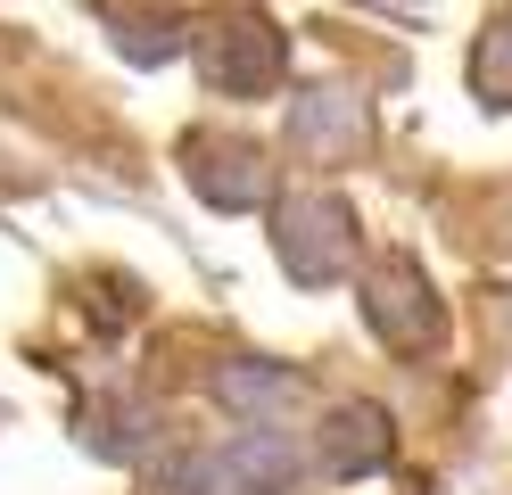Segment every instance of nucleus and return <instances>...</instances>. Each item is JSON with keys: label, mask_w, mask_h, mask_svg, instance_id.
Wrapping results in <instances>:
<instances>
[{"label": "nucleus", "mask_w": 512, "mask_h": 495, "mask_svg": "<svg viewBox=\"0 0 512 495\" xmlns=\"http://www.w3.org/2000/svg\"><path fill=\"white\" fill-rule=\"evenodd\" d=\"M479 75H488V91H496V99H512V25H504L496 42H488V58H479Z\"/></svg>", "instance_id": "1"}]
</instances>
